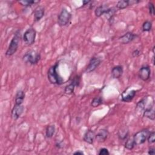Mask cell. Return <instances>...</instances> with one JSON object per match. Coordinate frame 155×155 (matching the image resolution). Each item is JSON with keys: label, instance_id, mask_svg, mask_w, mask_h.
Wrapping results in <instances>:
<instances>
[{"label": "cell", "instance_id": "cell-1", "mask_svg": "<svg viewBox=\"0 0 155 155\" xmlns=\"http://www.w3.org/2000/svg\"><path fill=\"white\" fill-rule=\"evenodd\" d=\"M58 65L59 63L56 62L54 65L50 67L47 71V78L49 82L51 84L61 85L64 83L63 79L59 76L57 71Z\"/></svg>", "mask_w": 155, "mask_h": 155}, {"label": "cell", "instance_id": "cell-2", "mask_svg": "<svg viewBox=\"0 0 155 155\" xmlns=\"http://www.w3.org/2000/svg\"><path fill=\"white\" fill-rule=\"evenodd\" d=\"M20 39H21V31L19 30H18L15 33L14 36L11 39L9 45L8 47V48L5 52V55L7 56H11L16 52L19 47Z\"/></svg>", "mask_w": 155, "mask_h": 155}, {"label": "cell", "instance_id": "cell-3", "mask_svg": "<svg viewBox=\"0 0 155 155\" xmlns=\"http://www.w3.org/2000/svg\"><path fill=\"white\" fill-rule=\"evenodd\" d=\"M41 59V54L35 50H29L22 57L23 61L30 65L36 64Z\"/></svg>", "mask_w": 155, "mask_h": 155}, {"label": "cell", "instance_id": "cell-4", "mask_svg": "<svg viewBox=\"0 0 155 155\" xmlns=\"http://www.w3.org/2000/svg\"><path fill=\"white\" fill-rule=\"evenodd\" d=\"M71 19V14L66 8H62L58 16V24L61 27L67 25Z\"/></svg>", "mask_w": 155, "mask_h": 155}, {"label": "cell", "instance_id": "cell-5", "mask_svg": "<svg viewBox=\"0 0 155 155\" xmlns=\"http://www.w3.org/2000/svg\"><path fill=\"white\" fill-rule=\"evenodd\" d=\"M36 36V31L35 28L30 27L28 28L24 33L22 39L25 45H31L35 42Z\"/></svg>", "mask_w": 155, "mask_h": 155}, {"label": "cell", "instance_id": "cell-6", "mask_svg": "<svg viewBox=\"0 0 155 155\" xmlns=\"http://www.w3.org/2000/svg\"><path fill=\"white\" fill-rule=\"evenodd\" d=\"M150 132V131L147 129H143L137 132L133 137L135 145H139L144 143L147 139Z\"/></svg>", "mask_w": 155, "mask_h": 155}, {"label": "cell", "instance_id": "cell-7", "mask_svg": "<svg viewBox=\"0 0 155 155\" xmlns=\"http://www.w3.org/2000/svg\"><path fill=\"white\" fill-rule=\"evenodd\" d=\"M101 59L99 57H93L89 61V64L85 69V72L87 73H90L93 71H94L101 64Z\"/></svg>", "mask_w": 155, "mask_h": 155}, {"label": "cell", "instance_id": "cell-8", "mask_svg": "<svg viewBox=\"0 0 155 155\" xmlns=\"http://www.w3.org/2000/svg\"><path fill=\"white\" fill-rule=\"evenodd\" d=\"M139 78L143 81H147L150 78L151 68L148 65H143L138 71Z\"/></svg>", "mask_w": 155, "mask_h": 155}, {"label": "cell", "instance_id": "cell-9", "mask_svg": "<svg viewBox=\"0 0 155 155\" xmlns=\"http://www.w3.org/2000/svg\"><path fill=\"white\" fill-rule=\"evenodd\" d=\"M137 37L138 35L137 34L128 31L119 38V41L122 44H127L134 41Z\"/></svg>", "mask_w": 155, "mask_h": 155}, {"label": "cell", "instance_id": "cell-10", "mask_svg": "<svg viewBox=\"0 0 155 155\" xmlns=\"http://www.w3.org/2000/svg\"><path fill=\"white\" fill-rule=\"evenodd\" d=\"M24 110V107L21 105L15 104L11 112V116L13 120H17L22 114Z\"/></svg>", "mask_w": 155, "mask_h": 155}, {"label": "cell", "instance_id": "cell-11", "mask_svg": "<svg viewBox=\"0 0 155 155\" xmlns=\"http://www.w3.org/2000/svg\"><path fill=\"white\" fill-rule=\"evenodd\" d=\"M109 135L108 131L106 129H101L98 131L96 134H95V139L99 143L104 142L107 139Z\"/></svg>", "mask_w": 155, "mask_h": 155}, {"label": "cell", "instance_id": "cell-12", "mask_svg": "<svg viewBox=\"0 0 155 155\" xmlns=\"http://www.w3.org/2000/svg\"><path fill=\"white\" fill-rule=\"evenodd\" d=\"M136 94V91L135 90L124 91L121 96V99L124 102H130L133 99Z\"/></svg>", "mask_w": 155, "mask_h": 155}, {"label": "cell", "instance_id": "cell-13", "mask_svg": "<svg viewBox=\"0 0 155 155\" xmlns=\"http://www.w3.org/2000/svg\"><path fill=\"white\" fill-rule=\"evenodd\" d=\"M110 9H111V8H110L108 7V5L107 4L101 5L96 8V9L94 10V14H95L96 16L100 17L104 14L107 15L110 12Z\"/></svg>", "mask_w": 155, "mask_h": 155}, {"label": "cell", "instance_id": "cell-14", "mask_svg": "<svg viewBox=\"0 0 155 155\" xmlns=\"http://www.w3.org/2000/svg\"><path fill=\"white\" fill-rule=\"evenodd\" d=\"M140 1H133V0H121L117 2L116 4V8L117 9L122 10L130 5H133L134 4H137Z\"/></svg>", "mask_w": 155, "mask_h": 155}, {"label": "cell", "instance_id": "cell-15", "mask_svg": "<svg viewBox=\"0 0 155 155\" xmlns=\"http://www.w3.org/2000/svg\"><path fill=\"white\" fill-rule=\"evenodd\" d=\"M45 14V8L43 6L39 5L34 10V20L35 22L40 21Z\"/></svg>", "mask_w": 155, "mask_h": 155}, {"label": "cell", "instance_id": "cell-16", "mask_svg": "<svg viewBox=\"0 0 155 155\" xmlns=\"http://www.w3.org/2000/svg\"><path fill=\"white\" fill-rule=\"evenodd\" d=\"M124 72L123 67L122 65H116L114 66L111 71V77L114 79H119L120 78Z\"/></svg>", "mask_w": 155, "mask_h": 155}, {"label": "cell", "instance_id": "cell-17", "mask_svg": "<svg viewBox=\"0 0 155 155\" xmlns=\"http://www.w3.org/2000/svg\"><path fill=\"white\" fill-rule=\"evenodd\" d=\"M94 139H95V133L91 130H87L84 134L83 140L89 144L93 143Z\"/></svg>", "mask_w": 155, "mask_h": 155}, {"label": "cell", "instance_id": "cell-18", "mask_svg": "<svg viewBox=\"0 0 155 155\" xmlns=\"http://www.w3.org/2000/svg\"><path fill=\"white\" fill-rule=\"evenodd\" d=\"M128 134H129V131L127 127H120L117 132L118 137L121 140H125L127 138Z\"/></svg>", "mask_w": 155, "mask_h": 155}, {"label": "cell", "instance_id": "cell-19", "mask_svg": "<svg viewBox=\"0 0 155 155\" xmlns=\"http://www.w3.org/2000/svg\"><path fill=\"white\" fill-rule=\"evenodd\" d=\"M24 98H25V93L24 92V91L21 90L17 91L15 95V104H17V105L22 104Z\"/></svg>", "mask_w": 155, "mask_h": 155}, {"label": "cell", "instance_id": "cell-20", "mask_svg": "<svg viewBox=\"0 0 155 155\" xmlns=\"http://www.w3.org/2000/svg\"><path fill=\"white\" fill-rule=\"evenodd\" d=\"M143 116L150 120H154L155 119V115H154V110L153 109V107L145 109L143 111Z\"/></svg>", "mask_w": 155, "mask_h": 155}, {"label": "cell", "instance_id": "cell-21", "mask_svg": "<svg viewBox=\"0 0 155 155\" xmlns=\"http://www.w3.org/2000/svg\"><path fill=\"white\" fill-rule=\"evenodd\" d=\"M55 125H49L47 127L45 130V136L47 138H51L55 133Z\"/></svg>", "mask_w": 155, "mask_h": 155}, {"label": "cell", "instance_id": "cell-22", "mask_svg": "<svg viewBox=\"0 0 155 155\" xmlns=\"http://www.w3.org/2000/svg\"><path fill=\"white\" fill-rule=\"evenodd\" d=\"M18 2L22 6L24 7H31L33 5L36 4L39 2V1H35V0H22L19 1Z\"/></svg>", "mask_w": 155, "mask_h": 155}, {"label": "cell", "instance_id": "cell-23", "mask_svg": "<svg viewBox=\"0 0 155 155\" xmlns=\"http://www.w3.org/2000/svg\"><path fill=\"white\" fill-rule=\"evenodd\" d=\"M134 146H135V143H134L133 138H128L127 139V140L125 141V145H124V147L126 149L131 150L132 149L134 148Z\"/></svg>", "mask_w": 155, "mask_h": 155}, {"label": "cell", "instance_id": "cell-24", "mask_svg": "<svg viewBox=\"0 0 155 155\" xmlns=\"http://www.w3.org/2000/svg\"><path fill=\"white\" fill-rule=\"evenodd\" d=\"M103 102V99L101 97H95L93 99L91 102V105L95 108L97 107L99 105H101Z\"/></svg>", "mask_w": 155, "mask_h": 155}, {"label": "cell", "instance_id": "cell-25", "mask_svg": "<svg viewBox=\"0 0 155 155\" xmlns=\"http://www.w3.org/2000/svg\"><path fill=\"white\" fill-rule=\"evenodd\" d=\"M75 85L74 84H73L72 82H71L70 84H68V85H67L65 88H64V92L65 94H71L74 90V88H75Z\"/></svg>", "mask_w": 155, "mask_h": 155}, {"label": "cell", "instance_id": "cell-26", "mask_svg": "<svg viewBox=\"0 0 155 155\" xmlns=\"http://www.w3.org/2000/svg\"><path fill=\"white\" fill-rule=\"evenodd\" d=\"M142 28L143 31H150L152 28V22L150 21H145L143 23Z\"/></svg>", "mask_w": 155, "mask_h": 155}, {"label": "cell", "instance_id": "cell-27", "mask_svg": "<svg viewBox=\"0 0 155 155\" xmlns=\"http://www.w3.org/2000/svg\"><path fill=\"white\" fill-rule=\"evenodd\" d=\"M147 140L148 143H150V144H152V143H154V142H155V133H154V131L150 132Z\"/></svg>", "mask_w": 155, "mask_h": 155}, {"label": "cell", "instance_id": "cell-28", "mask_svg": "<svg viewBox=\"0 0 155 155\" xmlns=\"http://www.w3.org/2000/svg\"><path fill=\"white\" fill-rule=\"evenodd\" d=\"M148 10L150 15L153 16L154 15V4L151 2H150L148 3Z\"/></svg>", "mask_w": 155, "mask_h": 155}, {"label": "cell", "instance_id": "cell-29", "mask_svg": "<svg viewBox=\"0 0 155 155\" xmlns=\"http://www.w3.org/2000/svg\"><path fill=\"white\" fill-rule=\"evenodd\" d=\"M71 82H72L73 84H74V85H75L76 87L79 86V83H80V76H78V75L75 76L73 78V79H72Z\"/></svg>", "mask_w": 155, "mask_h": 155}, {"label": "cell", "instance_id": "cell-30", "mask_svg": "<svg viewBox=\"0 0 155 155\" xmlns=\"http://www.w3.org/2000/svg\"><path fill=\"white\" fill-rule=\"evenodd\" d=\"M98 154L99 155H108V154H110V153H109L108 149H107L105 148H102L99 150V151L98 152Z\"/></svg>", "mask_w": 155, "mask_h": 155}, {"label": "cell", "instance_id": "cell-31", "mask_svg": "<svg viewBox=\"0 0 155 155\" xmlns=\"http://www.w3.org/2000/svg\"><path fill=\"white\" fill-rule=\"evenodd\" d=\"M141 54V51L139 49H135L134 50L132 53H131V55L133 58H136L139 56Z\"/></svg>", "mask_w": 155, "mask_h": 155}, {"label": "cell", "instance_id": "cell-32", "mask_svg": "<svg viewBox=\"0 0 155 155\" xmlns=\"http://www.w3.org/2000/svg\"><path fill=\"white\" fill-rule=\"evenodd\" d=\"M148 154L150 155H154L155 154V148L154 147H150L148 150Z\"/></svg>", "mask_w": 155, "mask_h": 155}, {"label": "cell", "instance_id": "cell-33", "mask_svg": "<svg viewBox=\"0 0 155 155\" xmlns=\"http://www.w3.org/2000/svg\"><path fill=\"white\" fill-rule=\"evenodd\" d=\"M84 154V153L81 150H78V151L73 153V154H74V155H83Z\"/></svg>", "mask_w": 155, "mask_h": 155}, {"label": "cell", "instance_id": "cell-34", "mask_svg": "<svg viewBox=\"0 0 155 155\" xmlns=\"http://www.w3.org/2000/svg\"><path fill=\"white\" fill-rule=\"evenodd\" d=\"M91 1H82V3H83V5H87L88 3L91 2Z\"/></svg>", "mask_w": 155, "mask_h": 155}, {"label": "cell", "instance_id": "cell-35", "mask_svg": "<svg viewBox=\"0 0 155 155\" xmlns=\"http://www.w3.org/2000/svg\"><path fill=\"white\" fill-rule=\"evenodd\" d=\"M154 57L153 56V59H152V61H153V64L154 65Z\"/></svg>", "mask_w": 155, "mask_h": 155}, {"label": "cell", "instance_id": "cell-36", "mask_svg": "<svg viewBox=\"0 0 155 155\" xmlns=\"http://www.w3.org/2000/svg\"><path fill=\"white\" fill-rule=\"evenodd\" d=\"M154 48H155V47L154 46L153 47V53L154 54Z\"/></svg>", "mask_w": 155, "mask_h": 155}]
</instances>
